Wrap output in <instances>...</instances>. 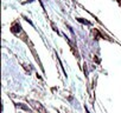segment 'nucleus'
<instances>
[{
	"instance_id": "1",
	"label": "nucleus",
	"mask_w": 121,
	"mask_h": 113,
	"mask_svg": "<svg viewBox=\"0 0 121 113\" xmlns=\"http://www.w3.org/2000/svg\"><path fill=\"white\" fill-rule=\"evenodd\" d=\"M30 104H31V106L35 108V109H37L39 113H46V111H45V108H44V106L39 102V101H36V100H30Z\"/></svg>"
},
{
	"instance_id": "2",
	"label": "nucleus",
	"mask_w": 121,
	"mask_h": 113,
	"mask_svg": "<svg viewBox=\"0 0 121 113\" xmlns=\"http://www.w3.org/2000/svg\"><path fill=\"white\" fill-rule=\"evenodd\" d=\"M17 107H19V108H22V109H24V111L31 112L30 107H29V106H26V105H24V104H22V102H18V104H17Z\"/></svg>"
},
{
	"instance_id": "3",
	"label": "nucleus",
	"mask_w": 121,
	"mask_h": 113,
	"mask_svg": "<svg viewBox=\"0 0 121 113\" xmlns=\"http://www.w3.org/2000/svg\"><path fill=\"white\" fill-rule=\"evenodd\" d=\"M77 20H78L80 23H82V24H86V25H90V23H89V21H87V20H83L82 18H78Z\"/></svg>"
},
{
	"instance_id": "4",
	"label": "nucleus",
	"mask_w": 121,
	"mask_h": 113,
	"mask_svg": "<svg viewBox=\"0 0 121 113\" xmlns=\"http://www.w3.org/2000/svg\"><path fill=\"white\" fill-rule=\"evenodd\" d=\"M119 1H120V3H121V0H119Z\"/></svg>"
}]
</instances>
